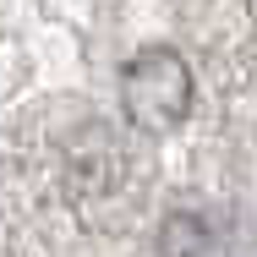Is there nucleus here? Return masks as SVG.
<instances>
[{"instance_id": "nucleus-1", "label": "nucleus", "mask_w": 257, "mask_h": 257, "mask_svg": "<svg viewBox=\"0 0 257 257\" xmlns=\"http://www.w3.org/2000/svg\"><path fill=\"white\" fill-rule=\"evenodd\" d=\"M120 109L137 132L164 137L192 115V71L170 44H148L120 71Z\"/></svg>"}, {"instance_id": "nucleus-2", "label": "nucleus", "mask_w": 257, "mask_h": 257, "mask_svg": "<svg viewBox=\"0 0 257 257\" xmlns=\"http://www.w3.org/2000/svg\"><path fill=\"white\" fill-rule=\"evenodd\" d=\"M208 241H213V235H208L192 213H175V219L159 230V252H164V257H197Z\"/></svg>"}]
</instances>
